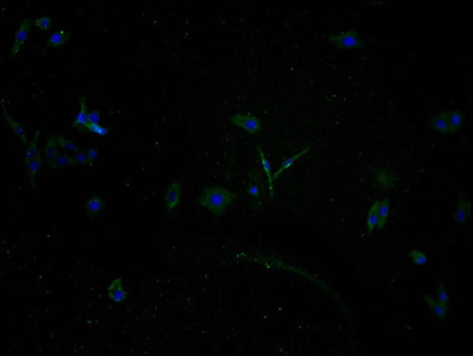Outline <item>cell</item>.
I'll return each instance as SVG.
<instances>
[{
  "label": "cell",
  "instance_id": "6da1fadb",
  "mask_svg": "<svg viewBox=\"0 0 473 356\" xmlns=\"http://www.w3.org/2000/svg\"><path fill=\"white\" fill-rule=\"evenodd\" d=\"M238 200L236 193L224 186H212L204 188L198 200L199 205L214 217H219Z\"/></svg>",
  "mask_w": 473,
  "mask_h": 356
},
{
  "label": "cell",
  "instance_id": "7a4b0ae2",
  "mask_svg": "<svg viewBox=\"0 0 473 356\" xmlns=\"http://www.w3.org/2000/svg\"><path fill=\"white\" fill-rule=\"evenodd\" d=\"M267 188V182L261 178L258 171H251L248 173V185L247 192L250 195L248 205L252 211L259 212L264 207L265 192Z\"/></svg>",
  "mask_w": 473,
  "mask_h": 356
},
{
  "label": "cell",
  "instance_id": "3957f363",
  "mask_svg": "<svg viewBox=\"0 0 473 356\" xmlns=\"http://www.w3.org/2000/svg\"><path fill=\"white\" fill-rule=\"evenodd\" d=\"M326 39L333 44L336 49L340 51L363 49L365 47V42L355 29H350L348 31L340 33V35H326Z\"/></svg>",
  "mask_w": 473,
  "mask_h": 356
},
{
  "label": "cell",
  "instance_id": "277c9868",
  "mask_svg": "<svg viewBox=\"0 0 473 356\" xmlns=\"http://www.w3.org/2000/svg\"><path fill=\"white\" fill-rule=\"evenodd\" d=\"M373 174L375 186L382 191H390V189L395 188L397 182H399V176L396 175V173L386 167L374 168Z\"/></svg>",
  "mask_w": 473,
  "mask_h": 356
},
{
  "label": "cell",
  "instance_id": "5b68a950",
  "mask_svg": "<svg viewBox=\"0 0 473 356\" xmlns=\"http://www.w3.org/2000/svg\"><path fill=\"white\" fill-rule=\"evenodd\" d=\"M182 193V182L180 180H176L173 184L169 185L167 188L165 194V206L167 209V213L171 218H175L176 209H178V205L180 202V198H181Z\"/></svg>",
  "mask_w": 473,
  "mask_h": 356
},
{
  "label": "cell",
  "instance_id": "8992f818",
  "mask_svg": "<svg viewBox=\"0 0 473 356\" xmlns=\"http://www.w3.org/2000/svg\"><path fill=\"white\" fill-rule=\"evenodd\" d=\"M231 122L237 127L243 128L248 134H258L263 128V123L259 118L253 116L252 114H237L231 117Z\"/></svg>",
  "mask_w": 473,
  "mask_h": 356
},
{
  "label": "cell",
  "instance_id": "52a82bcc",
  "mask_svg": "<svg viewBox=\"0 0 473 356\" xmlns=\"http://www.w3.org/2000/svg\"><path fill=\"white\" fill-rule=\"evenodd\" d=\"M31 28H32V22L29 18H25V19L22 20L20 28L16 33L15 40H13V45L11 47L12 56L16 57L19 53V51L22 50L24 44L26 43L27 38H29L30 31H31Z\"/></svg>",
  "mask_w": 473,
  "mask_h": 356
},
{
  "label": "cell",
  "instance_id": "ba28073f",
  "mask_svg": "<svg viewBox=\"0 0 473 356\" xmlns=\"http://www.w3.org/2000/svg\"><path fill=\"white\" fill-rule=\"evenodd\" d=\"M107 294L109 298L115 302V303H122V302L128 300V293L123 288V282H122L121 277L115 278L113 282L109 284L107 288Z\"/></svg>",
  "mask_w": 473,
  "mask_h": 356
},
{
  "label": "cell",
  "instance_id": "9c48e42d",
  "mask_svg": "<svg viewBox=\"0 0 473 356\" xmlns=\"http://www.w3.org/2000/svg\"><path fill=\"white\" fill-rule=\"evenodd\" d=\"M471 207H472L471 202H466L464 192L462 191L459 192L458 211L453 216L455 222L461 224V225H465V224L467 223V220L469 219V217H471Z\"/></svg>",
  "mask_w": 473,
  "mask_h": 356
},
{
  "label": "cell",
  "instance_id": "30bf717a",
  "mask_svg": "<svg viewBox=\"0 0 473 356\" xmlns=\"http://www.w3.org/2000/svg\"><path fill=\"white\" fill-rule=\"evenodd\" d=\"M80 113H78L77 117L75 118L74 128L80 131V133H88L87 125H88V108H87V101L86 96H81L80 101Z\"/></svg>",
  "mask_w": 473,
  "mask_h": 356
},
{
  "label": "cell",
  "instance_id": "8fae6325",
  "mask_svg": "<svg viewBox=\"0 0 473 356\" xmlns=\"http://www.w3.org/2000/svg\"><path fill=\"white\" fill-rule=\"evenodd\" d=\"M70 32L66 30H59V31L53 32L45 42V46L49 49H62L65 44L70 40Z\"/></svg>",
  "mask_w": 473,
  "mask_h": 356
},
{
  "label": "cell",
  "instance_id": "7c38bea8",
  "mask_svg": "<svg viewBox=\"0 0 473 356\" xmlns=\"http://www.w3.org/2000/svg\"><path fill=\"white\" fill-rule=\"evenodd\" d=\"M430 124L432 129L440 134H450V124H448V111H442L431 118Z\"/></svg>",
  "mask_w": 473,
  "mask_h": 356
},
{
  "label": "cell",
  "instance_id": "4fadbf2b",
  "mask_svg": "<svg viewBox=\"0 0 473 356\" xmlns=\"http://www.w3.org/2000/svg\"><path fill=\"white\" fill-rule=\"evenodd\" d=\"M254 147H256V149L258 151V154H259V157H260L261 165H263V169H264L265 174H266L267 188H268V191H270V201H274L275 189H274V179H272V174H271V164H270V161L267 160L266 155H265L263 149H261L258 145H254Z\"/></svg>",
  "mask_w": 473,
  "mask_h": 356
},
{
  "label": "cell",
  "instance_id": "5bb4252c",
  "mask_svg": "<svg viewBox=\"0 0 473 356\" xmlns=\"http://www.w3.org/2000/svg\"><path fill=\"white\" fill-rule=\"evenodd\" d=\"M43 166V159H42V151L38 152L37 157L33 159L31 162L26 165V171H27V176H29V182L30 185L32 186V188L36 189V175L37 173L39 172V169L42 168Z\"/></svg>",
  "mask_w": 473,
  "mask_h": 356
},
{
  "label": "cell",
  "instance_id": "9a60e30c",
  "mask_svg": "<svg viewBox=\"0 0 473 356\" xmlns=\"http://www.w3.org/2000/svg\"><path fill=\"white\" fill-rule=\"evenodd\" d=\"M57 138L54 134H50L49 138H47V142L44 146V155H45V160L47 161V164L52 165L53 161L56 160V158L58 157V148H57Z\"/></svg>",
  "mask_w": 473,
  "mask_h": 356
},
{
  "label": "cell",
  "instance_id": "2e32d148",
  "mask_svg": "<svg viewBox=\"0 0 473 356\" xmlns=\"http://www.w3.org/2000/svg\"><path fill=\"white\" fill-rule=\"evenodd\" d=\"M423 298H424V301L428 304V307L431 308L432 313H433L435 316H437L438 318H440L441 321L446 320V317L448 315V305H444V304L439 303V302H435L433 298H432L431 296H428V295H424Z\"/></svg>",
  "mask_w": 473,
  "mask_h": 356
},
{
  "label": "cell",
  "instance_id": "e0dca14e",
  "mask_svg": "<svg viewBox=\"0 0 473 356\" xmlns=\"http://www.w3.org/2000/svg\"><path fill=\"white\" fill-rule=\"evenodd\" d=\"M84 209H86L87 215L90 217V218H94L96 217L98 213H100L102 209H104V202L98 195H93L90 196L89 200L84 203Z\"/></svg>",
  "mask_w": 473,
  "mask_h": 356
},
{
  "label": "cell",
  "instance_id": "ac0fdd59",
  "mask_svg": "<svg viewBox=\"0 0 473 356\" xmlns=\"http://www.w3.org/2000/svg\"><path fill=\"white\" fill-rule=\"evenodd\" d=\"M3 114H4V117H5L6 122H8V124L10 125V128H11V129L16 133L17 136H18V137L20 138V140L23 141V144L27 145L25 129H24V127H23L22 124H19L18 122L15 121L11 116H10L9 113H8V111H6V109H5L4 104H3Z\"/></svg>",
  "mask_w": 473,
  "mask_h": 356
},
{
  "label": "cell",
  "instance_id": "d6986e66",
  "mask_svg": "<svg viewBox=\"0 0 473 356\" xmlns=\"http://www.w3.org/2000/svg\"><path fill=\"white\" fill-rule=\"evenodd\" d=\"M389 212H390L389 198H384L382 201H380L379 222H377V225H376V229L379 230V231H381V230L386 226L388 217H389Z\"/></svg>",
  "mask_w": 473,
  "mask_h": 356
},
{
  "label": "cell",
  "instance_id": "ffe728a7",
  "mask_svg": "<svg viewBox=\"0 0 473 356\" xmlns=\"http://www.w3.org/2000/svg\"><path fill=\"white\" fill-rule=\"evenodd\" d=\"M379 207L380 201L376 200L373 203L372 207H370L368 215H367V230H368V233H372L376 229L377 222H379Z\"/></svg>",
  "mask_w": 473,
  "mask_h": 356
},
{
  "label": "cell",
  "instance_id": "44dd1931",
  "mask_svg": "<svg viewBox=\"0 0 473 356\" xmlns=\"http://www.w3.org/2000/svg\"><path fill=\"white\" fill-rule=\"evenodd\" d=\"M448 111V124H450V134L457 133L459 128L464 122V114L460 110H447Z\"/></svg>",
  "mask_w": 473,
  "mask_h": 356
},
{
  "label": "cell",
  "instance_id": "7402d4cb",
  "mask_svg": "<svg viewBox=\"0 0 473 356\" xmlns=\"http://www.w3.org/2000/svg\"><path fill=\"white\" fill-rule=\"evenodd\" d=\"M309 151H310V147H307L305 149H303L302 152H299V153H297V154H295V155H292V157L288 158L287 160H284V162H283V164H282L280 169H278L277 172H275V174L272 175V179H275V180H276V179H277L278 176L281 175V173H283L284 171H287L288 168H290L291 166L294 165V162H295L296 160H297V159L303 157V155H304V154H307V153H308Z\"/></svg>",
  "mask_w": 473,
  "mask_h": 356
},
{
  "label": "cell",
  "instance_id": "603a6c76",
  "mask_svg": "<svg viewBox=\"0 0 473 356\" xmlns=\"http://www.w3.org/2000/svg\"><path fill=\"white\" fill-rule=\"evenodd\" d=\"M39 136H40V131H37L36 135L33 136V138L31 140V142L27 145L26 151H25V162H26V165L29 164V162H31L33 159L37 157V154H38L39 149L37 148V144H38Z\"/></svg>",
  "mask_w": 473,
  "mask_h": 356
},
{
  "label": "cell",
  "instance_id": "cb8c5ba5",
  "mask_svg": "<svg viewBox=\"0 0 473 356\" xmlns=\"http://www.w3.org/2000/svg\"><path fill=\"white\" fill-rule=\"evenodd\" d=\"M78 164L75 160L74 158L69 157V155H63L60 154L56 158V160L53 161V164L51 165L52 168H60V167H75Z\"/></svg>",
  "mask_w": 473,
  "mask_h": 356
},
{
  "label": "cell",
  "instance_id": "d4e9b609",
  "mask_svg": "<svg viewBox=\"0 0 473 356\" xmlns=\"http://www.w3.org/2000/svg\"><path fill=\"white\" fill-rule=\"evenodd\" d=\"M408 257H410L412 262L417 264V265H424V264H426L427 262L426 254L419 250H411L410 252H408Z\"/></svg>",
  "mask_w": 473,
  "mask_h": 356
},
{
  "label": "cell",
  "instance_id": "484cf974",
  "mask_svg": "<svg viewBox=\"0 0 473 356\" xmlns=\"http://www.w3.org/2000/svg\"><path fill=\"white\" fill-rule=\"evenodd\" d=\"M56 138H57V144H58L62 148L66 149V151L74 152V153H78V151H80L77 146L75 145L73 141L67 140V138L62 136V135H56Z\"/></svg>",
  "mask_w": 473,
  "mask_h": 356
},
{
  "label": "cell",
  "instance_id": "4316f807",
  "mask_svg": "<svg viewBox=\"0 0 473 356\" xmlns=\"http://www.w3.org/2000/svg\"><path fill=\"white\" fill-rule=\"evenodd\" d=\"M35 25L39 30H42V31H47V30H50L51 26H52V19L47 16L40 17V18H37L35 20Z\"/></svg>",
  "mask_w": 473,
  "mask_h": 356
},
{
  "label": "cell",
  "instance_id": "83f0119b",
  "mask_svg": "<svg viewBox=\"0 0 473 356\" xmlns=\"http://www.w3.org/2000/svg\"><path fill=\"white\" fill-rule=\"evenodd\" d=\"M438 300L439 303L444 304V305H448L450 304V295H448L447 290L445 289V287L442 286L441 283H438Z\"/></svg>",
  "mask_w": 473,
  "mask_h": 356
},
{
  "label": "cell",
  "instance_id": "f1b7e54d",
  "mask_svg": "<svg viewBox=\"0 0 473 356\" xmlns=\"http://www.w3.org/2000/svg\"><path fill=\"white\" fill-rule=\"evenodd\" d=\"M87 130H88V133L97 134V135H100V136H105V135H108V131H109L107 127H103V125H101L98 123L96 124L88 123Z\"/></svg>",
  "mask_w": 473,
  "mask_h": 356
},
{
  "label": "cell",
  "instance_id": "f546056e",
  "mask_svg": "<svg viewBox=\"0 0 473 356\" xmlns=\"http://www.w3.org/2000/svg\"><path fill=\"white\" fill-rule=\"evenodd\" d=\"M75 160H76L77 164L81 165H91V162L89 161V158H88L86 152H78L76 155L74 157ZM93 166V165H91Z\"/></svg>",
  "mask_w": 473,
  "mask_h": 356
},
{
  "label": "cell",
  "instance_id": "4dcf8cb0",
  "mask_svg": "<svg viewBox=\"0 0 473 356\" xmlns=\"http://www.w3.org/2000/svg\"><path fill=\"white\" fill-rule=\"evenodd\" d=\"M101 120V113L100 110H93L88 114V123L96 124Z\"/></svg>",
  "mask_w": 473,
  "mask_h": 356
},
{
  "label": "cell",
  "instance_id": "1f68e13d",
  "mask_svg": "<svg viewBox=\"0 0 473 356\" xmlns=\"http://www.w3.org/2000/svg\"><path fill=\"white\" fill-rule=\"evenodd\" d=\"M87 155H88V158H89V161L91 162V165H93L94 160L97 158V155H98V151L95 148H88Z\"/></svg>",
  "mask_w": 473,
  "mask_h": 356
}]
</instances>
